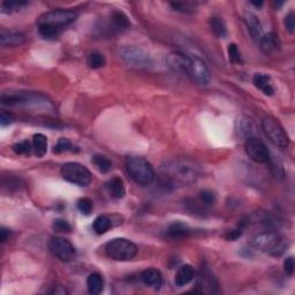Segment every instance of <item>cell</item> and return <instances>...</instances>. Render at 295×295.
<instances>
[{
    "label": "cell",
    "mask_w": 295,
    "mask_h": 295,
    "mask_svg": "<svg viewBox=\"0 0 295 295\" xmlns=\"http://www.w3.org/2000/svg\"><path fill=\"white\" fill-rule=\"evenodd\" d=\"M279 37H278V35L274 31L268 32V34L262 36V38L260 39V46L262 51L266 54L272 53V52H274L279 47Z\"/></svg>",
    "instance_id": "15"
},
{
    "label": "cell",
    "mask_w": 295,
    "mask_h": 295,
    "mask_svg": "<svg viewBox=\"0 0 295 295\" xmlns=\"http://www.w3.org/2000/svg\"><path fill=\"white\" fill-rule=\"evenodd\" d=\"M32 148H34V152L37 157L45 156V153L47 151L46 136L43 134L34 135V140H32Z\"/></svg>",
    "instance_id": "23"
},
{
    "label": "cell",
    "mask_w": 295,
    "mask_h": 295,
    "mask_svg": "<svg viewBox=\"0 0 295 295\" xmlns=\"http://www.w3.org/2000/svg\"><path fill=\"white\" fill-rule=\"evenodd\" d=\"M253 82L255 84V87L260 89L265 96H272L274 94V89L271 86V82H270V78L268 75L257 73V74L254 75Z\"/></svg>",
    "instance_id": "19"
},
{
    "label": "cell",
    "mask_w": 295,
    "mask_h": 295,
    "mask_svg": "<svg viewBox=\"0 0 295 295\" xmlns=\"http://www.w3.org/2000/svg\"><path fill=\"white\" fill-rule=\"evenodd\" d=\"M92 227L97 234H104L112 227V221L107 216H98L94 220Z\"/></svg>",
    "instance_id": "25"
},
{
    "label": "cell",
    "mask_w": 295,
    "mask_h": 295,
    "mask_svg": "<svg viewBox=\"0 0 295 295\" xmlns=\"http://www.w3.org/2000/svg\"><path fill=\"white\" fill-rule=\"evenodd\" d=\"M31 144L29 141H22V142L20 143H16L14 147H13V150L15 151V153H18V155H30V152L32 150Z\"/></svg>",
    "instance_id": "32"
},
{
    "label": "cell",
    "mask_w": 295,
    "mask_h": 295,
    "mask_svg": "<svg viewBox=\"0 0 295 295\" xmlns=\"http://www.w3.org/2000/svg\"><path fill=\"white\" fill-rule=\"evenodd\" d=\"M252 245L260 252L277 257L282 255L287 250L288 241L276 232L265 231L254 237Z\"/></svg>",
    "instance_id": "3"
},
{
    "label": "cell",
    "mask_w": 295,
    "mask_h": 295,
    "mask_svg": "<svg viewBox=\"0 0 295 295\" xmlns=\"http://www.w3.org/2000/svg\"><path fill=\"white\" fill-rule=\"evenodd\" d=\"M62 175L68 183L80 186V187H87L92 180L90 171L79 163L64 164L62 167Z\"/></svg>",
    "instance_id": "8"
},
{
    "label": "cell",
    "mask_w": 295,
    "mask_h": 295,
    "mask_svg": "<svg viewBox=\"0 0 295 295\" xmlns=\"http://www.w3.org/2000/svg\"><path fill=\"white\" fill-rule=\"evenodd\" d=\"M2 104L6 106H24V107H52L51 103L38 94L30 91L4 92L2 95Z\"/></svg>",
    "instance_id": "5"
},
{
    "label": "cell",
    "mask_w": 295,
    "mask_h": 295,
    "mask_svg": "<svg viewBox=\"0 0 295 295\" xmlns=\"http://www.w3.org/2000/svg\"><path fill=\"white\" fill-rule=\"evenodd\" d=\"M161 173L169 184L189 185L199 180L201 167L188 158H173L161 165Z\"/></svg>",
    "instance_id": "1"
},
{
    "label": "cell",
    "mask_w": 295,
    "mask_h": 295,
    "mask_svg": "<svg viewBox=\"0 0 295 295\" xmlns=\"http://www.w3.org/2000/svg\"><path fill=\"white\" fill-rule=\"evenodd\" d=\"M185 73L202 86H207L211 81V74L205 63L196 55L185 53Z\"/></svg>",
    "instance_id": "7"
},
{
    "label": "cell",
    "mask_w": 295,
    "mask_h": 295,
    "mask_svg": "<svg viewBox=\"0 0 295 295\" xmlns=\"http://www.w3.org/2000/svg\"><path fill=\"white\" fill-rule=\"evenodd\" d=\"M137 252H139V249H137L134 242L124 239V238L113 239L105 246L106 255L118 262H127L133 260L137 255Z\"/></svg>",
    "instance_id": "6"
},
{
    "label": "cell",
    "mask_w": 295,
    "mask_h": 295,
    "mask_svg": "<svg viewBox=\"0 0 295 295\" xmlns=\"http://www.w3.org/2000/svg\"><path fill=\"white\" fill-rule=\"evenodd\" d=\"M8 235H10V231H8V229H6L5 227H3L2 229H0V240H2V242H5L7 240Z\"/></svg>",
    "instance_id": "40"
},
{
    "label": "cell",
    "mask_w": 295,
    "mask_h": 295,
    "mask_svg": "<svg viewBox=\"0 0 295 295\" xmlns=\"http://www.w3.org/2000/svg\"><path fill=\"white\" fill-rule=\"evenodd\" d=\"M92 164L98 168L99 172L102 173H107L108 171H111L112 168V161L107 158L106 156L103 155H95L92 157Z\"/></svg>",
    "instance_id": "26"
},
{
    "label": "cell",
    "mask_w": 295,
    "mask_h": 295,
    "mask_svg": "<svg viewBox=\"0 0 295 295\" xmlns=\"http://www.w3.org/2000/svg\"><path fill=\"white\" fill-rule=\"evenodd\" d=\"M125 165H126V171L129 176L137 185L149 186L155 180V169H153L152 165L147 159L143 158V157H127Z\"/></svg>",
    "instance_id": "4"
},
{
    "label": "cell",
    "mask_w": 295,
    "mask_h": 295,
    "mask_svg": "<svg viewBox=\"0 0 295 295\" xmlns=\"http://www.w3.org/2000/svg\"><path fill=\"white\" fill-rule=\"evenodd\" d=\"M285 27L289 34H293L295 30V15L293 12H290V13L285 18Z\"/></svg>",
    "instance_id": "35"
},
{
    "label": "cell",
    "mask_w": 295,
    "mask_h": 295,
    "mask_svg": "<svg viewBox=\"0 0 295 295\" xmlns=\"http://www.w3.org/2000/svg\"><path fill=\"white\" fill-rule=\"evenodd\" d=\"M48 249L53 255L63 262H71L76 256V250L70 241L64 238L53 237L48 241Z\"/></svg>",
    "instance_id": "10"
},
{
    "label": "cell",
    "mask_w": 295,
    "mask_h": 295,
    "mask_svg": "<svg viewBox=\"0 0 295 295\" xmlns=\"http://www.w3.org/2000/svg\"><path fill=\"white\" fill-rule=\"evenodd\" d=\"M111 22L113 29L123 31L127 30L131 27V21H129L128 16L121 11H114L111 14Z\"/></svg>",
    "instance_id": "22"
},
{
    "label": "cell",
    "mask_w": 295,
    "mask_h": 295,
    "mask_svg": "<svg viewBox=\"0 0 295 295\" xmlns=\"http://www.w3.org/2000/svg\"><path fill=\"white\" fill-rule=\"evenodd\" d=\"M194 277H195V271H194V269L191 265L186 264L178 270L174 282L178 287H184V286L188 285L189 282L194 279Z\"/></svg>",
    "instance_id": "18"
},
{
    "label": "cell",
    "mask_w": 295,
    "mask_h": 295,
    "mask_svg": "<svg viewBox=\"0 0 295 295\" xmlns=\"http://www.w3.org/2000/svg\"><path fill=\"white\" fill-rule=\"evenodd\" d=\"M141 280L144 285L149 286L153 289H159L163 282V278H161V273L159 270L157 269H147L141 273Z\"/></svg>",
    "instance_id": "14"
},
{
    "label": "cell",
    "mask_w": 295,
    "mask_h": 295,
    "mask_svg": "<svg viewBox=\"0 0 295 295\" xmlns=\"http://www.w3.org/2000/svg\"><path fill=\"white\" fill-rule=\"evenodd\" d=\"M13 120H14L13 116H12V114H10V113H7L5 111L2 112V115H0V125H2L3 127L11 125L12 123H13Z\"/></svg>",
    "instance_id": "38"
},
{
    "label": "cell",
    "mask_w": 295,
    "mask_h": 295,
    "mask_svg": "<svg viewBox=\"0 0 295 295\" xmlns=\"http://www.w3.org/2000/svg\"><path fill=\"white\" fill-rule=\"evenodd\" d=\"M78 19V13L72 10L56 8L44 13L37 21L40 36L45 39H54Z\"/></svg>",
    "instance_id": "2"
},
{
    "label": "cell",
    "mask_w": 295,
    "mask_h": 295,
    "mask_svg": "<svg viewBox=\"0 0 295 295\" xmlns=\"http://www.w3.org/2000/svg\"><path fill=\"white\" fill-rule=\"evenodd\" d=\"M28 3L27 2H4L2 3V13H6V14H11L13 12H18L23 8L24 6H27Z\"/></svg>",
    "instance_id": "28"
},
{
    "label": "cell",
    "mask_w": 295,
    "mask_h": 295,
    "mask_svg": "<svg viewBox=\"0 0 295 295\" xmlns=\"http://www.w3.org/2000/svg\"><path fill=\"white\" fill-rule=\"evenodd\" d=\"M245 21L246 24H247L248 30L250 32V35H252V37L260 42L262 36H263V29H262V24L260 22V20L257 19V16L253 13H247L245 16Z\"/></svg>",
    "instance_id": "17"
},
{
    "label": "cell",
    "mask_w": 295,
    "mask_h": 295,
    "mask_svg": "<svg viewBox=\"0 0 295 295\" xmlns=\"http://www.w3.org/2000/svg\"><path fill=\"white\" fill-rule=\"evenodd\" d=\"M73 144L71 143V141H68L67 139H65V137H62V139H59L58 142H56L55 147L53 149V152L54 153H62L65 151H73L74 149H73Z\"/></svg>",
    "instance_id": "29"
},
{
    "label": "cell",
    "mask_w": 295,
    "mask_h": 295,
    "mask_svg": "<svg viewBox=\"0 0 295 295\" xmlns=\"http://www.w3.org/2000/svg\"><path fill=\"white\" fill-rule=\"evenodd\" d=\"M228 56L229 60L234 64L241 63V53L239 48L237 46V44H229L228 45Z\"/></svg>",
    "instance_id": "33"
},
{
    "label": "cell",
    "mask_w": 295,
    "mask_h": 295,
    "mask_svg": "<svg viewBox=\"0 0 295 295\" xmlns=\"http://www.w3.org/2000/svg\"><path fill=\"white\" fill-rule=\"evenodd\" d=\"M24 42H26V37L21 32L2 31V34H0V44L4 47L20 46Z\"/></svg>",
    "instance_id": "16"
},
{
    "label": "cell",
    "mask_w": 295,
    "mask_h": 295,
    "mask_svg": "<svg viewBox=\"0 0 295 295\" xmlns=\"http://www.w3.org/2000/svg\"><path fill=\"white\" fill-rule=\"evenodd\" d=\"M87 288H88V292L92 295L102 293L104 289L103 277L97 272L89 274V277L87 278Z\"/></svg>",
    "instance_id": "21"
},
{
    "label": "cell",
    "mask_w": 295,
    "mask_h": 295,
    "mask_svg": "<svg viewBox=\"0 0 295 295\" xmlns=\"http://www.w3.org/2000/svg\"><path fill=\"white\" fill-rule=\"evenodd\" d=\"M52 226H53L54 231L59 233H68V232H71V229H72V226L68 224V221L63 220V219L54 220V223Z\"/></svg>",
    "instance_id": "34"
},
{
    "label": "cell",
    "mask_w": 295,
    "mask_h": 295,
    "mask_svg": "<svg viewBox=\"0 0 295 295\" xmlns=\"http://www.w3.org/2000/svg\"><path fill=\"white\" fill-rule=\"evenodd\" d=\"M78 209L80 210L83 215H90L92 212V209H94V204H92V201L90 199H87V197H83V199H80L78 201Z\"/></svg>",
    "instance_id": "30"
},
{
    "label": "cell",
    "mask_w": 295,
    "mask_h": 295,
    "mask_svg": "<svg viewBox=\"0 0 295 295\" xmlns=\"http://www.w3.org/2000/svg\"><path fill=\"white\" fill-rule=\"evenodd\" d=\"M107 191L110 193V195L115 200L123 199L126 194V188H125L124 181L121 178L115 176L107 183Z\"/></svg>",
    "instance_id": "20"
},
{
    "label": "cell",
    "mask_w": 295,
    "mask_h": 295,
    "mask_svg": "<svg viewBox=\"0 0 295 295\" xmlns=\"http://www.w3.org/2000/svg\"><path fill=\"white\" fill-rule=\"evenodd\" d=\"M252 4H253L254 6H256V7H262V6H263V3H262V2H260V3H257V2H253Z\"/></svg>",
    "instance_id": "41"
},
{
    "label": "cell",
    "mask_w": 295,
    "mask_h": 295,
    "mask_svg": "<svg viewBox=\"0 0 295 295\" xmlns=\"http://www.w3.org/2000/svg\"><path fill=\"white\" fill-rule=\"evenodd\" d=\"M165 234L172 240H181L189 237L191 228L188 227V225L181 223V221H174V223L168 225Z\"/></svg>",
    "instance_id": "13"
},
{
    "label": "cell",
    "mask_w": 295,
    "mask_h": 295,
    "mask_svg": "<svg viewBox=\"0 0 295 295\" xmlns=\"http://www.w3.org/2000/svg\"><path fill=\"white\" fill-rule=\"evenodd\" d=\"M171 6L174 8V11L183 12V13H191L193 12V7L189 5V4H184V3H172Z\"/></svg>",
    "instance_id": "36"
},
{
    "label": "cell",
    "mask_w": 295,
    "mask_h": 295,
    "mask_svg": "<svg viewBox=\"0 0 295 295\" xmlns=\"http://www.w3.org/2000/svg\"><path fill=\"white\" fill-rule=\"evenodd\" d=\"M294 268H295L294 258L293 257L286 258L285 262H284V270H285L286 274H288V276H293Z\"/></svg>",
    "instance_id": "37"
},
{
    "label": "cell",
    "mask_w": 295,
    "mask_h": 295,
    "mask_svg": "<svg viewBox=\"0 0 295 295\" xmlns=\"http://www.w3.org/2000/svg\"><path fill=\"white\" fill-rule=\"evenodd\" d=\"M262 128L265 133L266 137H268L270 142L273 145H276L279 149H286L289 144L288 135L286 134L284 128L278 121L272 118V116H265L262 120Z\"/></svg>",
    "instance_id": "9"
},
{
    "label": "cell",
    "mask_w": 295,
    "mask_h": 295,
    "mask_svg": "<svg viewBox=\"0 0 295 295\" xmlns=\"http://www.w3.org/2000/svg\"><path fill=\"white\" fill-rule=\"evenodd\" d=\"M200 200L202 203L205 205H213L217 201V196L212 191H208V189H205V191H202L200 193Z\"/></svg>",
    "instance_id": "31"
},
{
    "label": "cell",
    "mask_w": 295,
    "mask_h": 295,
    "mask_svg": "<svg viewBox=\"0 0 295 295\" xmlns=\"http://www.w3.org/2000/svg\"><path fill=\"white\" fill-rule=\"evenodd\" d=\"M210 28L217 37L224 38L227 35V28H226L225 22L218 16H213V18L210 19Z\"/></svg>",
    "instance_id": "24"
},
{
    "label": "cell",
    "mask_w": 295,
    "mask_h": 295,
    "mask_svg": "<svg viewBox=\"0 0 295 295\" xmlns=\"http://www.w3.org/2000/svg\"><path fill=\"white\" fill-rule=\"evenodd\" d=\"M121 56L129 66L136 68H147L151 65V58L142 48L136 46H126L121 50Z\"/></svg>",
    "instance_id": "11"
},
{
    "label": "cell",
    "mask_w": 295,
    "mask_h": 295,
    "mask_svg": "<svg viewBox=\"0 0 295 295\" xmlns=\"http://www.w3.org/2000/svg\"><path fill=\"white\" fill-rule=\"evenodd\" d=\"M241 235H242V231H241V229H233V231L228 232L227 234H226L225 238H226V239H227V240L234 241V240H237L238 238H240Z\"/></svg>",
    "instance_id": "39"
},
{
    "label": "cell",
    "mask_w": 295,
    "mask_h": 295,
    "mask_svg": "<svg viewBox=\"0 0 295 295\" xmlns=\"http://www.w3.org/2000/svg\"><path fill=\"white\" fill-rule=\"evenodd\" d=\"M245 149L249 158L256 161V163H269L270 158H271L266 145L257 137H250V139H248L247 142H246Z\"/></svg>",
    "instance_id": "12"
},
{
    "label": "cell",
    "mask_w": 295,
    "mask_h": 295,
    "mask_svg": "<svg viewBox=\"0 0 295 295\" xmlns=\"http://www.w3.org/2000/svg\"><path fill=\"white\" fill-rule=\"evenodd\" d=\"M87 63L92 70H99L106 65V59H105V55L99 52H92L88 55Z\"/></svg>",
    "instance_id": "27"
}]
</instances>
